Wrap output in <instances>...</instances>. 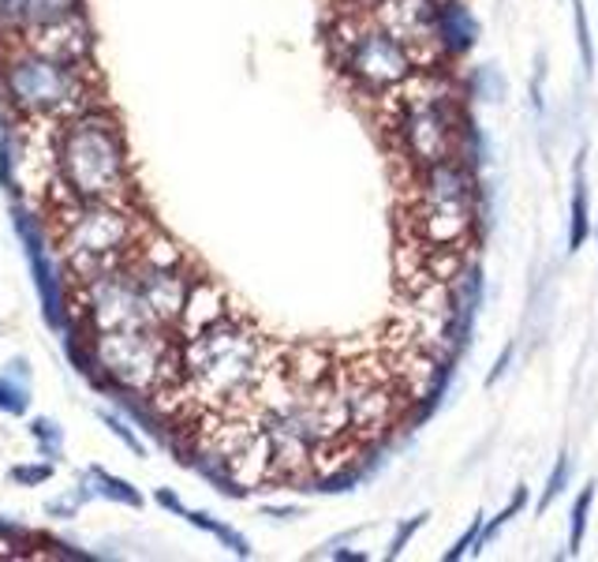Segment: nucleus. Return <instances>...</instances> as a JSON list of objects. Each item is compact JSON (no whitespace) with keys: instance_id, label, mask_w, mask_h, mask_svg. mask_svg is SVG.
<instances>
[{"instance_id":"obj_1","label":"nucleus","mask_w":598,"mask_h":562,"mask_svg":"<svg viewBox=\"0 0 598 562\" xmlns=\"http://www.w3.org/2000/svg\"><path fill=\"white\" fill-rule=\"evenodd\" d=\"M270 364L273 353L262 331L229 312L218 323L180 337V379L169 397H180L199 416L251 413Z\"/></svg>"},{"instance_id":"obj_2","label":"nucleus","mask_w":598,"mask_h":562,"mask_svg":"<svg viewBox=\"0 0 598 562\" xmlns=\"http://www.w3.org/2000/svg\"><path fill=\"white\" fill-rule=\"evenodd\" d=\"M49 188L76 203L136 196L128 136L109 106L94 101L49 128Z\"/></svg>"},{"instance_id":"obj_3","label":"nucleus","mask_w":598,"mask_h":562,"mask_svg":"<svg viewBox=\"0 0 598 562\" xmlns=\"http://www.w3.org/2000/svg\"><path fill=\"white\" fill-rule=\"evenodd\" d=\"M94 65H71L41 53L23 38H4L0 49V109L30 128H53L57 120L94 106Z\"/></svg>"},{"instance_id":"obj_4","label":"nucleus","mask_w":598,"mask_h":562,"mask_svg":"<svg viewBox=\"0 0 598 562\" xmlns=\"http://www.w3.org/2000/svg\"><path fill=\"white\" fill-rule=\"evenodd\" d=\"M82 372L109 394L158 402L177 391L180 337L161 326H120V331L82 334Z\"/></svg>"},{"instance_id":"obj_5","label":"nucleus","mask_w":598,"mask_h":562,"mask_svg":"<svg viewBox=\"0 0 598 562\" xmlns=\"http://www.w3.org/2000/svg\"><path fill=\"white\" fill-rule=\"evenodd\" d=\"M147 229L150 221L136 210L131 199L49 203V233H53L60 274H64L68 285L128 263Z\"/></svg>"},{"instance_id":"obj_6","label":"nucleus","mask_w":598,"mask_h":562,"mask_svg":"<svg viewBox=\"0 0 598 562\" xmlns=\"http://www.w3.org/2000/svg\"><path fill=\"white\" fill-rule=\"evenodd\" d=\"M386 101L389 128L411 169L460 158L468 112H464V90L457 79L438 68H419L408 83L389 90Z\"/></svg>"},{"instance_id":"obj_7","label":"nucleus","mask_w":598,"mask_h":562,"mask_svg":"<svg viewBox=\"0 0 598 562\" xmlns=\"http://www.w3.org/2000/svg\"><path fill=\"white\" fill-rule=\"evenodd\" d=\"M482 218L479 180L468 161L452 158L422 166L408 191V233L419 252H464Z\"/></svg>"},{"instance_id":"obj_8","label":"nucleus","mask_w":598,"mask_h":562,"mask_svg":"<svg viewBox=\"0 0 598 562\" xmlns=\"http://www.w3.org/2000/svg\"><path fill=\"white\" fill-rule=\"evenodd\" d=\"M329 57L363 98H386L422 68L419 57L367 8H337V19L329 23Z\"/></svg>"},{"instance_id":"obj_9","label":"nucleus","mask_w":598,"mask_h":562,"mask_svg":"<svg viewBox=\"0 0 598 562\" xmlns=\"http://www.w3.org/2000/svg\"><path fill=\"white\" fill-rule=\"evenodd\" d=\"M340 391H345L348 405V427L359 446H370L400 421L408 394L400 391L397 379L389 375V367L381 361H359L348 367H337Z\"/></svg>"},{"instance_id":"obj_10","label":"nucleus","mask_w":598,"mask_h":562,"mask_svg":"<svg viewBox=\"0 0 598 562\" xmlns=\"http://www.w3.org/2000/svg\"><path fill=\"white\" fill-rule=\"evenodd\" d=\"M68 300L79 315L82 334L90 331H120V326H153L147 300L139 293V282L128 263L90 274L82 282L68 285Z\"/></svg>"},{"instance_id":"obj_11","label":"nucleus","mask_w":598,"mask_h":562,"mask_svg":"<svg viewBox=\"0 0 598 562\" xmlns=\"http://www.w3.org/2000/svg\"><path fill=\"white\" fill-rule=\"evenodd\" d=\"M438 12L441 0H378L370 8V16L389 34H397L419 57L422 68H441V60H446L438 46Z\"/></svg>"},{"instance_id":"obj_12","label":"nucleus","mask_w":598,"mask_h":562,"mask_svg":"<svg viewBox=\"0 0 598 562\" xmlns=\"http://www.w3.org/2000/svg\"><path fill=\"white\" fill-rule=\"evenodd\" d=\"M23 42L38 46L41 53H53L60 60H71V65H94V27H90V16L79 12L71 19H60L53 27L30 30V34H16Z\"/></svg>"},{"instance_id":"obj_13","label":"nucleus","mask_w":598,"mask_h":562,"mask_svg":"<svg viewBox=\"0 0 598 562\" xmlns=\"http://www.w3.org/2000/svg\"><path fill=\"white\" fill-rule=\"evenodd\" d=\"M479 42V19L471 16V8L464 0H441L438 12V46L441 57L457 60L464 53H471Z\"/></svg>"},{"instance_id":"obj_14","label":"nucleus","mask_w":598,"mask_h":562,"mask_svg":"<svg viewBox=\"0 0 598 562\" xmlns=\"http://www.w3.org/2000/svg\"><path fill=\"white\" fill-rule=\"evenodd\" d=\"M221 315H229V300H225L221 285L213 278H206L199 274L191 285V296H188V308H183V319L177 326V337H188L195 331H202V326L218 323Z\"/></svg>"},{"instance_id":"obj_15","label":"nucleus","mask_w":598,"mask_h":562,"mask_svg":"<svg viewBox=\"0 0 598 562\" xmlns=\"http://www.w3.org/2000/svg\"><path fill=\"white\" fill-rule=\"evenodd\" d=\"M288 383L296 386H311L318 379H326V375H333L340 364H333V356H329L322 345H296L292 353L281 361Z\"/></svg>"},{"instance_id":"obj_16","label":"nucleus","mask_w":598,"mask_h":562,"mask_svg":"<svg viewBox=\"0 0 598 562\" xmlns=\"http://www.w3.org/2000/svg\"><path fill=\"white\" fill-rule=\"evenodd\" d=\"M584 150L576 155L572 166V207H569V252H580L587 237H591V196H587V177H584Z\"/></svg>"},{"instance_id":"obj_17","label":"nucleus","mask_w":598,"mask_h":562,"mask_svg":"<svg viewBox=\"0 0 598 562\" xmlns=\"http://www.w3.org/2000/svg\"><path fill=\"white\" fill-rule=\"evenodd\" d=\"M82 495H101V499H112V503H123V506H131V510H139L142 506V495L136 492V487L128 484V480H117V476H109L106 469H87V476H82V487H79Z\"/></svg>"},{"instance_id":"obj_18","label":"nucleus","mask_w":598,"mask_h":562,"mask_svg":"<svg viewBox=\"0 0 598 562\" xmlns=\"http://www.w3.org/2000/svg\"><path fill=\"white\" fill-rule=\"evenodd\" d=\"M79 12H87V0H30L19 34H30V30H41V27H53V23H60V19H71Z\"/></svg>"},{"instance_id":"obj_19","label":"nucleus","mask_w":598,"mask_h":562,"mask_svg":"<svg viewBox=\"0 0 598 562\" xmlns=\"http://www.w3.org/2000/svg\"><path fill=\"white\" fill-rule=\"evenodd\" d=\"M183 517H188L195 529H202V533L218 536L221 544L232 551V555H240V559H251V540H247L243 533H236L232 525H225V521L210 517V514H202V510H183Z\"/></svg>"},{"instance_id":"obj_20","label":"nucleus","mask_w":598,"mask_h":562,"mask_svg":"<svg viewBox=\"0 0 598 562\" xmlns=\"http://www.w3.org/2000/svg\"><path fill=\"white\" fill-rule=\"evenodd\" d=\"M528 503H531V487H528V484H517V487H512V499H509V503H505V510H498V514H494V517L482 521L479 551H482V548H490L494 540L501 536V529L509 525V521L517 517V514H524V510H528Z\"/></svg>"},{"instance_id":"obj_21","label":"nucleus","mask_w":598,"mask_h":562,"mask_svg":"<svg viewBox=\"0 0 598 562\" xmlns=\"http://www.w3.org/2000/svg\"><path fill=\"white\" fill-rule=\"evenodd\" d=\"M0 413H27V361H16V372L0 375Z\"/></svg>"},{"instance_id":"obj_22","label":"nucleus","mask_w":598,"mask_h":562,"mask_svg":"<svg viewBox=\"0 0 598 562\" xmlns=\"http://www.w3.org/2000/svg\"><path fill=\"white\" fill-rule=\"evenodd\" d=\"M591 506H595V484H587L576 503L569 510V555L584 548V536H587V517H591Z\"/></svg>"},{"instance_id":"obj_23","label":"nucleus","mask_w":598,"mask_h":562,"mask_svg":"<svg viewBox=\"0 0 598 562\" xmlns=\"http://www.w3.org/2000/svg\"><path fill=\"white\" fill-rule=\"evenodd\" d=\"M569 480H572V457L569 454H558V465L550 469V476H546V487H542V495H539V514H546V510L554 506V499H558L565 487H569Z\"/></svg>"},{"instance_id":"obj_24","label":"nucleus","mask_w":598,"mask_h":562,"mask_svg":"<svg viewBox=\"0 0 598 562\" xmlns=\"http://www.w3.org/2000/svg\"><path fill=\"white\" fill-rule=\"evenodd\" d=\"M572 23H576V46H580L584 71L591 76V71H595V34H591V23H587L584 0H572Z\"/></svg>"},{"instance_id":"obj_25","label":"nucleus","mask_w":598,"mask_h":562,"mask_svg":"<svg viewBox=\"0 0 598 562\" xmlns=\"http://www.w3.org/2000/svg\"><path fill=\"white\" fill-rule=\"evenodd\" d=\"M482 521H487V514H479L471 517V525H468V533H464L457 544H452L446 551V562H460V559H468V555H479V536H482Z\"/></svg>"},{"instance_id":"obj_26","label":"nucleus","mask_w":598,"mask_h":562,"mask_svg":"<svg viewBox=\"0 0 598 562\" xmlns=\"http://www.w3.org/2000/svg\"><path fill=\"white\" fill-rule=\"evenodd\" d=\"M468 90H471V95H479V98H487V101H501L505 98V79L487 65V68H479L476 76L468 79Z\"/></svg>"},{"instance_id":"obj_27","label":"nucleus","mask_w":598,"mask_h":562,"mask_svg":"<svg viewBox=\"0 0 598 562\" xmlns=\"http://www.w3.org/2000/svg\"><path fill=\"white\" fill-rule=\"evenodd\" d=\"M427 521H430L427 510H422V514H416V517H408V521H400L393 540H389V548H386V559H400V555H405V548L411 544V536H416L419 529L427 525Z\"/></svg>"},{"instance_id":"obj_28","label":"nucleus","mask_w":598,"mask_h":562,"mask_svg":"<svg viewBox=\"0 0 598 562\" xmlns=\"http://www.w3.org/2000/svg\"><path fill=\"white\" fill-rule=\"evenodd\" d=\"M30 435H34V443L41 446V454L53 457L60 443H64V435H60V427L49 421V416H38V421H30Z\"/></svg>"},{"instance_id":"obj_29","label":"nucleus","mask_w":598,"mask_h":562,"mask_svg":"<svg viewBox=\"0 0 598 562\" xmlns=\"http://www.w3.org/2000/svg\"><path fill=\"white\" fill-rule=\"evenodd\" d=\"M53 473H57V469H53V462H49V457H46V462L16 465L8 476H12L19 487H38V484H46V480H53Z\"/></svg>"},{"instance_id":"obj_30","label":"nucleus","mask_w":598,"mask_h":562,"mask_svg":"<svg viewBox=\"0 0 598 562\" xmlns=\"http://www.w3.org/2000/svg\"><path fill=\"white\" fill-rule=\"evenodd\" d=\"M101 421H106V424L112 427V435H117L120 443H128L139 457H147V446H142V438H139L136 432H131V424L123 421V416H117V413H101Z\"/></svg>"},{"instance_id":"obj_31","label":"nucleus","mask_w":598,"mask_h":562,"mask_svg":"<svg viewBox=\"0 0 598 562\" xmlns=\"http://www.w3.org/2000/svg\"><path fill=\"white\" fill-rule=\"evenodd\" d=\"M82 503H87V495H82L79 487H71L68 495L53 499V503H49L46 510H49V514H53V517H76V510H79Z\"/></svg>"},{"instance_id":"obj_32","label":"nucleus","mask_w":598,"mask_h":562,"mask_svg":"<svg viewBox=\"0 0 598 562\" xmlns=\"http://www.w3.org/2000/svg\"><path fill=\"white\" fill-rule=\"evenodd\" d=\"M509 361H512V345H505V353L498 356V361H494V367H490V375H487V386H494L501 379L505 372H509Z\"/></svg>"},{"instance_id":"obj_33","label":"nucleus","mask_w":598,"mask_h":562,"mask_svg":"<svg viewBox=\"0 0 598 562\" xmlns=\"http://www.w3.org/2000/svg\"><path fill=\"white\" fill-rule=\"evenodd\" d=\"M262 514H270V517H299V514H303V506H262Z\"/></svg>"},{"instance_id":"obj_34","label":"nucleus","mask_w":598,"mask_h":562,"mask_svg":"<svg viewBox=\"0 0 598 562\" xmlns=\"http://www.w3.org/2000/svg\"><path fill=\"white\" fill-rule=\"evenodd\" d=\"M158 503H161V506H169V510H177L180 517H183V510H188V506H180V499L172 495V492H158Z\"/></svg>"},{"instance_id":"obj_35","label":"nucleus","mask_w":598,"mask_h":562,"mask_svg":"<svg viewBox=\"0 0 598 562\" xmlns=\"http://www.w3.org/2000/svg\"><path fill=\"white\" fill-rule=\"evenodd\" d=\"M375 4H378V0H337V8H367V12Z\"/></svg>"},{"instance_id":"obj_36","label":"nucleus","mask_w":598,"mask_h":562,"mask_svg":"<svg viewBox=\"0 0 598 562\" xmlns=\"http://www.w3.org/2000/svg\"><path fill=\"white\" fill-rule=\"evenodd\" d=\"M595 237H598V221H595Z\"/></svg>"}]
</instances>
